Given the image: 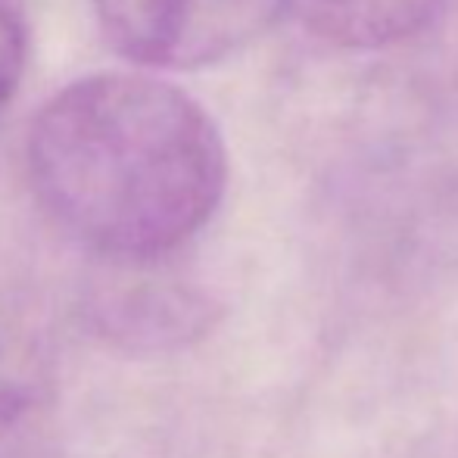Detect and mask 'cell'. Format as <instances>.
Returning a JSON list of instances; mask_svg holds the SVG:
<instances>
[{
	"label": "cell",
	"instance_id": "obj_5",
	"mask_svg": "<svg viewBox=\"0 0 458 458\" xmlns=\"http://www.w3.org/2000/svg\"><path fill=\"white\" fill-rule=\"evenodd\" d=\"M54 380L50 346L31 318L0 306V430L38 409Z\"/></svg>",
	"mask_w": 458,
	"mask_h": 458
},
{
	"label": "cell",
	"instance_id": "obj_4",
	"mask_svg": "<svg viewBox=\"0 0 458 458\" xmlns=\"http://www.w3.org/2000/svg\"><path fill=\"white\" fill-rule=\"evenodd\" d=\"M277 6L312 41L374 50L428 31L446 0H277Z\"/></svg>",
	"mask_w": 458,
	"mask_h": 458
},
{
	"label": "cell",
	"instance_id": "obj_1",
	"mask_svg": "<svg viewBox=\"0 0 458 458\" xmlns=\"http://www.w3.org/2000/svg\"><path fill=\"white\" fill-rule=\"evenodd\" d=\"M29 178L50 222L113 266H157L216 216L228 157L212 115L144 72L72 81L29 131Z\"/></svg>",
	"mask_w": 458,
	"mask_h": 458
},
{
	"label": "cell",
	"instance_id": "obj_3",
	"mask_svg": "<svg viewBox=\"0 0 458 458\" xmlns=\"http://www.w3.org/2000/svg\"><path fill=\"white\" fill-rule=\"evenodd\" d=\"M88 325L119 350L165 352L197 344L218 321L203 290L163 277H119L85 302Z\"/></svg>",
	"mask_w": 458,
	"mask_h": 458
},
{
	"label": "cell",
	"instance_id": "obj_6",
	"mask_svg": "<svg viewBox=\"0 0 458 458\" xmlns=\"http://www.w3.org/2000/svg\"><path fill=\"white\" fill-rule=\"evenodd\" d=\"M25 50H29V35H25L22 10L16 0H0V113L22 81Z\"/></svg>",
	"mask_w": 458,
	"mask_h": 458
},
{
	"label": "cell",
	"instance_id": "obj_2",
	"mask_svg": "<svg viewBox=\"0 0 458 458\" xmlns=\"http://www.w3.org/2000/svg\"><path fill=\"white\" fill-rule=\"evenodd\" d=\"M122 56L150 69L216 63L247 38L259 0H91Z\"/></svg>",
	"mask_w": 458,
	"mask_h": 458
}]
</instances>
